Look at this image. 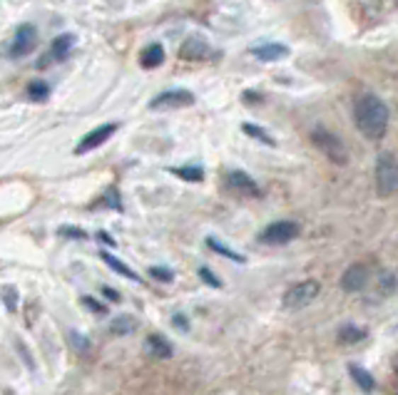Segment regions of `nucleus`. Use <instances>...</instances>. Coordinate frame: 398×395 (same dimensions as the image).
Here are the masks:
<instances>
[{
  "instance_id": "f257e3e1",
  "label": "nucleus",
  "mask_w": 398,
  "mask_h": 395,
  "mask_svg": "<svg viewBox=\"0 0 398 395\" xmlns=\"http://www.w3.org/2000/svg\"><path fill=\"white\" fill-rule=\"evenodd\" d=\"M353 120H356V127L368 139H381L388 127L386 102L373 95V92H363L356 100V105H353Z\"/></svg>"
},
{
  "instance_id": "f03ea898",
  "label": "nucleus",
  "mask_w": 398,
  "mask_h": 395,
  "mask_svg": "<svg viewBox=\"0 0 398 395\" xmlns=\"http://www.w3.org/2000/svg\"><path fill=\"white\" fill-rule=\"evenodd\" d=\"M376 189L381 197H391L398 189V164L391 152L378 154L376 159Z\"/></svg>"
},
{
  "instance_id": "7ed1b4c3",
  "label": "nucleus",
  "mask_w": 398,
  "mask_h": 395,
  "mask_svg": "<svg viewBox=\"0 0 398 395\" xmlns=\"http://www.w3.org/2000/svg\"><path fill=\"white\" fill-rule=\"evenodd\" d=\"M319 294H322V284L309 279V281H302V284L291 286V289L284 294V301H281V304H284V309H289V311H299V309H307L309 304H314Z\"/></svg>"
},
{
  "instance_id": "20e7f679",
  "label": "nucleus",
  "mask_w": 398,
  "mask_h": 395,
  "mask_svg": "<svg viewBox=\"0 0 398 395\" xmlns=\"http://www.w3.org/2000/svg\"><path fill=\"white\" fill-rule=\"evenodd\" d=\"M312 142L317 144L319 149H322L324 154H326L329 159H331L334 164H346L348 162V154H346V144L341 142V137H336L334 132L329 130H314L312 132Z\"/></svg>"
},
{
  "instance_id": "39448f33",
  "label": "nucleus",
  "mask_w": 398,
  "mask_h": 395,
  "mask_svg": "<svg viewBox=\"0 0 398 395\" xmlns=\"http://www.w3.org/2000/svg\"><path fill=\"white\" fill-rule=\"evenodd\" d=\"M302 227L296 222H274L259 234L261 244H269V246H281V244H289L299 236Z\"/></svg>"
},
{
  "instance_id": "423d86ee",
  "label": "nucleus",
  "mask_w": 398,
  "mask_h": 395,
  "mask_svg": "<svg viewBox=\"0 0 398 395\" xmlns=\"http://www.w3.org/2000/svg\"><path fill=\"white\" fill-rule=\"evenodd\" d=\"M115 132H118V125H115V122H108V125L95 127V130L87 132L85 137H82L80 142H77L75 154H87V152H92V149L103 147V144L108 142L110 137H113Z\"/></svg>"
},
{
  "instance_id": "0eeeda50",
  "label": "nucleus",
  "mask_w": 398,
  "mask_h": 395,
  "mask_svg": "<svg viewBox=\"0 0 398 395\" xmlns=\"http://www.w3.org/2000/svg\"><path fill=\"white\" fill-rule=\"evenodd\" d=\"M189 105H194V95L189 90H167L149 102L152 110H182Z\"/></svg>"
},
{
  "instance_id": "6e6552de",
  "label": "nucleus",
  "mask_w": 398,
  "mask_h": 395,
  "mask_svg": "<svg viewBox=\"0 0 398 395\" xmlns=\"http://www.w3.org/2000/svg\"><path fill=\"white\" fill-rule=\"evenodd\" d=\"M35 45H38V30H35V25L25 23V25L18 28L16 38H13V42H11V57H25V55H30V52L35 50Z\"/></svg>"
},
{
  "instance_id": "1a4fd4ad",
  "label": "nucleus",
  "mask_w": 398,
  "mask_h": 395,
  "mask_svg": "<svg viewBox=\"0 0 398 395\" xmlns=\"http://www.w3.org/2000/svg\"><path fill=\"white\" fill-rule=\"evenodd\" d=\"M227 187L237 194H244V197H261L259 184H256L246 172H239V169L227 174Z\"/></svg>"
},
{
  "instance_id": "9d476101",
  "label": "nucleus",
  "mask_w": 398,
  "mask_h": 395,
  "mask_svg": "<svg viewBox=\"0 0 398 395\" xmlns=\"http://www.w3.org/2000/svg\"><path fill=\"white\" fill-rule=\"evenodd\" d=\"M366 284H368V269L361 266V263H353V266H348V269L343 271L341 289L348 291V294H356V291L366 289Z\"/></svg>"
},
{
  "instance_id": "9b49d317",
  "label": "nucleus",
  "mask_w": 398,
  "mask_h": 395,
  "mask_svg": "<svg viewBox=\"0 0 398 395\" xmlns=\"http://www.w3.org/2000/svg\"><path fill=\"white\" fill-rule=\"evenodd\" d=\"M72 45H75V38H72V35H60V38H55V40H52V45H50V50H47V55L42 57V60H38V67L42 70V67H47L50 62L65 60V57L70 55Z\"/></svg>"
},
{
  "instance_id": "f8f14e48",
  "label": "nucleus",
  "mask_w": 398,
  "mask_h": 395,
  "mask_svg": "<svg viewBox=\"0 0 398 395\" xmlns=\"http://www.w3.org/2000/svg\"><path fill=\"white\" fill-rule=\"evenodd\" d=\"M251 55L261 62H274V60H281V57L289 55V47L281 45V42H264V45L251 47Z\"/></svg>"
},
{
  "instance_id": "ddd939ff",
  "label": "nucleus",
  "mask_w": 398,
  "mask_h": 395,
  "mask_svg": "<svg viewBox=\"0 0 398 395\" xmlns=\"http://www.w3.org/2000/svg\"><path fill=\"white\" fill-rule=\"evenodd\" d=\"M348 373H351L353 383H356L358 388L363 390V393H373V390H376V380H373V375L368 373L366 368H361V365L351 363V365H348Z\"/></svg>"
},
{
  "instance_id": "4468645a",
  "label": "nucleus",
  "mask_w": 398,
  "mask_h": 395,
  "mask_svg": "<svg viewBox=\"0 0 398 395\" xmlns=\"http://www.w3.org/2000/svg\"><path fill=\"white\" fill-rule=\"evenodd\" d=\"M164 62V47L162 45H149L147 50L142 52V57H140V65L144 67V70H154V67H159Z\"/></svg>"
},
{
  "instance_id": "2eb2a0df",
  "label": "nucleus",
  "mask_w": 398,
  "mask_h": 395,
  "mask_svg": "<svg viewBox=\"0 0 398 395\" xmlns=\"http://www.w3.org/2000/svg\"><path fill=\"white\" fill-rule=\"evenodd\" d=\"M100 258H103V261H105V263H108V266H110V269H113V271H118V274H120V276H125V279H130V281H140V276H137V274H135V271H132V269H130L127 263L118 261V258H115V256H113V253L103 251V253H100Z\"/></svg>"
},
{
  "instance_id": "dca6fc26",
  "label": "nucleus",
  "mask_w": 398,
  "mask_h": 395,
  "mask_svg": "<svg viewBox=\"0 0 398 395\" xmlns=\"http://www.w3.org/2000/svg\"><path fill=\"white\" fill-rule=\"evenodd\" d=\"M147 350L154 358H169L172 355V345L162 338V336H147Z\"/></svg>"
},
{
  "instance_id": "f3484780",
  "label": "nucleus",
  "mask_w": 398,
  "mask_h": 395,
  "mask_svg": "<svg viewBox=\"0 0 398 395\" xmlns=\"http://www.w3.org/2000/svg\"><path fill=\"white\" fill-rule=\"evenodd\" d=\"M363 338H366V331L358 328V326H341V328H339V340L346 345L361 343Z\"/></svg>"
},
{
  "instance_id": "a211bd4d",
  "label": "nucleus",
  "mask_w": 398,
  "mask_h": 395,
  "mask_svg": "<svg viewBox=\"0 0 398 395\" xmlns=\"http://www.w3.org/2000/svg\"><path fill=\"white\" fill-rule=\"evenodd\" d=\"M135 328H137V324H135L132 316H118V319L113 321V326H110V331H113L115 336H127V333H132Z\"/></svg>"
},
{
  "instance_id": "6ab92c4d",
  "label": "nucleus",
  "mask_w": 398,
  "mask_h": 395,
  "mask_svg": "<svg viewBox=\"0 0 398 395\" xmlns=\"http://www.w3.org/2000/svg\"><path fill=\"white\" fill-rule=\"evenodd\" d=\"M241 130L246 132V134H249V137H254V139H259V142H264V144H269V147H274V139L269 137V134H266V130H261V127H256V125H251V122H244V125H241Z\"/></svg>"
},
{
  "instance_id": "aec40b11",
  "label": "nucleus",
  "mask_w": 398,
  "mask_h": 395,
  "mask_svg": "<svg viewBox=\"0 0 398 395\" xmlns=\"http://www.w3.org/2000/svg\"><path fill=\"white\" fill-rule=\"evenodd\" d=\"M207 244H210V248H215L217 253H222V256L232 258V261H237V263H244V256H241V253L232 251L229 246H224V244H220V241H217V239H207Z\"/></svg>"
},
{
  "instance_id": "412c9836",
  "label": "nucleus",
  "mask_w": 398,
  "mask_h": 395,
  "mask_svg": "<svg viewBox=\"0 0 398 395\" xmlns=\"http://www.w3.org/2000/svg\"><path fill=\"white\" fill-rule=\"evenodd\" d=\"M174 174H177L179 179H187V182H202L205 179V172L199 167H177V169H172Z\"/></svg>"
},
{
  "instance_id": "4be33fe9",
  "label": "nucleus",
  "mask_w": 398,
  "mask_h": 395,
  "mask_svg": "<svg viewBox=\"0 0 398 395\" xmlns=\"http://www.w3.org/2000/svg\"><path fill=\"white\" fill-rule=\"evenodd\" d=\"M47 92H50V87L40 80H33L30 85H28V95H30V100H35V102L47 100Z\"/></svg>"
},
{
  "instance_id": "5701e85b",
  "label": "nucleus",
  "mask_w": 398,
  "mask_h": 395,
  "mask_svg": "<svg viewBox=\"0 0 398 395\" xmlns=\"http://www.w3.org/2000/svg\"><path fill=\"white\" fill-rule=\"evenodd\" d=\"M0 299H3V304H6V309L11 311V314H16L18 311V291L13 289V286H6V289L0 291Z\"/></svg>"
},
{
  "instance_id": "b1692460",
  "label": "nucleus",
  "mask_w": 398,
  "mask_h": 395,
  "mask_svg": "<svg viewBox=\"0 0 398 395\" xmlns=\"http://www.w3.org/2000/svg\"><path fill=\"white\" fill-rule=\"evenodd\" d=\"M149 276H154L157 281H164V284H169V281L174 279V274L169 269H164V266H152L149 269Z\"/></svg>"
},
{
  "instance_id": "393cba45",
  "label": "nucleus",
  "mask_w": 398,
  "mask_h": 395,
  "mask_svg": "<svg viewBox=\"0 0 398 395\" xmlns=\"http://www.w3.org/2000/svg\"><path fill=\"white\" fill-rule=\"evenodd\" d=\"M199 279L205 281V284L215 286V289H220V286H222V281H220V279H217V276H215V274H212V271H210V269H207V266H202V269H199Z\"/></svg>"
},
{
  "instance_id": "a878e982",
  "label": "nucleus",
  "mask_w": 398,
  "mask_h": 395,
  "mask_svg": "<svg viewBox=\"0 0 398 395\" xmlns=\"http://www.w3.org/2000/svg\"><path fill=\"white\" fill-rule=\"evenodd\" d=\"M70 343L75 345V350H87V348H90V340H87L85 336L77 333V331H72V333H70Z\"/></svg>"
},
{
  "instance_id": "bb28decb",
  "label": "nucleus",
  "mask_w": 398,
  "mask_h": 395,
  "mask_svg": "<svg viewBox=\"0 0 398 395\" xmlns=\"http://www.w3.org/2000/svg\"><path fill=\"white\" fill-rule=\"evenodd\" d=\"M60 236H70V239H87V234L77 227H60Z\"/></svg>"
},
{
  "instance_id": "cd10ccee",
  "label": "nucleus",
  "mask_w": 398,
  "mask_h": 395,
  "mask_svg": "<svg viewBox=\"0 0 398 395\" xmlns=\"http://www.w3.org/2000/svg\"><path fill=\"white\" fill-rule=\"evenodd\" d=\"M82 306H87V309H92V311H95V314H105V311H108L103 304H97V301L92 299V296H82Z\"/></svg>"
},
{
  "instance_id": "c85d7f7f",
  "label": "nucleus",
  "mask_w": 398,
  "mask_h": 395,
  "mask_svg": "<svg viewBox=\"0 0 398 395\" xmlns=\"http://www.w3.org/2000/svg\"><path fill=\"white\" fill-rule=\"evenodd\" d=\"M103 294H105V296H108V299H110V301H120V294H118V291L108 289V286H105V289H103Z\"/></svg>"
},
{
  "instance_id": "c756f323",
  "label": "nucleus",
  "mask_w": 398,
  "mask_h": 395,
  "mask_svg": "<svg viewBox=\"0 0 398 395\" xmlns=\"http://www.w3.org/2000/svg\"><path fill=\"white\" fill-rule=\"evenodd\" d=\"M174 326H177V328H184V331L189 328V324L184 321V316H174Z\"/></svg>"
},
{
  "instance_id": "7c9ffc66",
  "label": "nucleus",
  "mask_w": 398,
  "mask_h": 395,
  "mask_svg": "<svg viewBox=\"0 0 398 395\" xmlns=\"http://www.w3.org/2000/svg\"><path fill=\"white\" fill-rule=\"evenodd\" d=\"M97 239H100V241H105V244H110V246H113V244H115L113 239H110V236H108V234H105V231H100V234H97Z\"/></svg>"
}]
</instances>
